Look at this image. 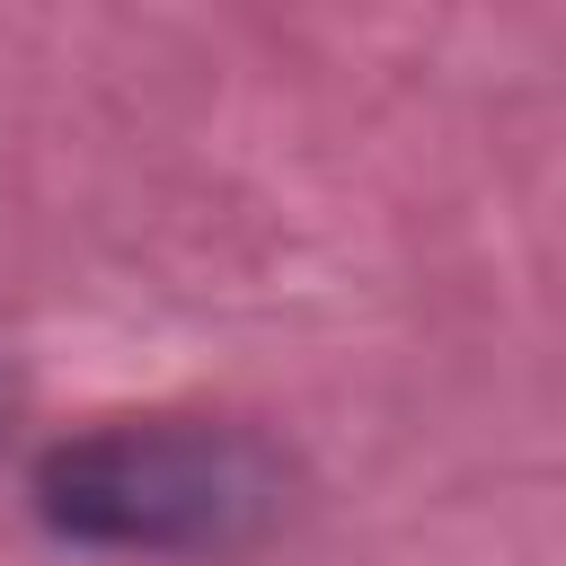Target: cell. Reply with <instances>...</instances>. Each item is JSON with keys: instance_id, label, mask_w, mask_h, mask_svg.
Masks as SVG:
<instances>
[{"instance_id": "obj_1", "label": "cell", "mask_w": 566, "mask_h": 566, "mask_svg": "<svg viewBox=\"0 0 566 566\" xmlns=\"http://www.w3.org/2000/svg\"><path fill=\"white\" fill-rule=\"evenodd\" d=\"M283 451L212 416H124L35 460V513L80 548L221 557L283 513Z\"/></svg>"}]
</instances>
